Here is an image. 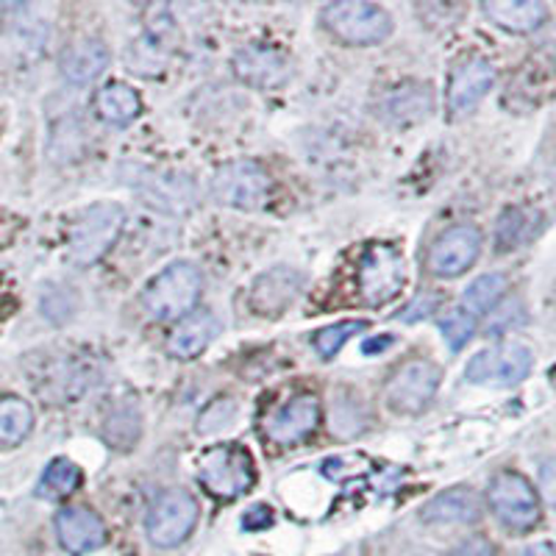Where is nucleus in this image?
Here are the masks:
<instances>
[{
  "label": "nucleus",
  "instance_id": "ddd939ff",
  "mask_svg": "<svg viewBox=\"0 0 556 556\" xmlns=\"http://www.w3.org/2000/svg\"><path fill=\"white\" fill-rule=\"evenodd\" d=\"M235 73L242 84L262 92L281 89L290 81V62L273 45H248L235 56Z\"/></svg>",
  "mask_w": 556,
  "mask_h": 556
},
{
  "label": "nucleus",
  "instance_id": "c85d7f7f",
  "mask_svg": "<svg viewBox=\"0 0 556 556\" xmlns=\"http://www.w3.org/2000/svg\"><path fill=\"white\" fill-rule=\"evenodd\" d=\"M365 329H367L365 320H342V323H334V326H329V329H320L315 334L317 354H320L323 359H331V356L340 354V348L345 345L356 331H365Z\"/></svg>",
  "mask_w": 556,
  "mask_h": 556
},
{
  "label": "nucleus",
  "instance_id": "f8f14e48",
  "mask_svg": "<svg viewBox=\"0 0 556 556\" xmlns=\"http://www.w3.org/2000/svg\"><path fill=\"white\" fill-rule=\"evenodd\" d=\"M481 253V231L476 226H454L440 235L426 256V267L437 278H456L468 270Z\"/></svg>",
  "mask_w": 556,
  "mask_h": 556
},
{
  "label": "nucleus",
  "instance_id": "9b49d317",
  "mask_svg": "<svg viewBox=\"0 0 556 556\" xmlns=\"http://www.w3.org/2000/svg\"><path fill=\"white\" fill-rule=\"evenodd\" d=\"M531 351L518 342L479 351L465 367V379L479 387H515L531 374Z\"/></svg>",
  "mask_w": 556,
  "mask_h": 556
},
{
  "label": "nucleus",
  "instance_id": "dca6fc26",
  "mask_svg": "<svg viewBox=\"0 0 556 556\" xmlns=\"http://www.w3.org/2000/svg\"><path fill=\"white\" fill-rule=\"evenodd\" d=\"M493 81L495 70L486 59L470 56L465 59V62L456 64L448 81V112L454 114V117L473 112L481 103V98L490 92Z\"/></svg>",
  "mask_w": 556,
  "mask_h": 556
},
{
  "label": "nucleus",
  "instance_id": "c756f323",
  "mask_svg": "<svg viewBox=\"0 0 556 556\" xmlns=\"http://www.w3.org/2000/svg\"><path fill=\"white\" fill-rule=\"evenodd\" d=\"M476 323L479 320H476L468 309L454 306V309H448L443 317H440V331H443L445 342H448L454 351H459V348L468 345L470 337H473Z\"/></svg>",
  "mask_w": 556,
  "mask_h": 556
},
{
  "label": "nucleus",
  "instance_id": "423d86ee",
  "mask_svg": "<svg viewBox=\"0 0 556 556\" xmlns=\"http://www.w3.org/2000/svg\"><path fill=\"white\" fill-rule=\"evenodd\" d=\"M404 287V260L392 245L376 242L356 262V290L367 306H384Z\"/></svg>",
  "mask_w": 556,
  "mask_h": 556
},
{
  "label": "nucleus",
  "instance_id": "5701e85b",
  "mask_svg": "<svg viewBox=\"0 0 556 556\" xmlns=\"http://www.w3.org/2000/svg\"><path fill=\"white\" fill-rule=\"evenodd\" d=\"M34 429V409L28 401L17 395L0 399V445H20Z\"/></svg>",
  "mask_w": 556,
  "mask_h": 556
},
{
  "label": "nucleus",
  "instance_id": "f03ea898",
  "mask_svg": "<svg viewBox=\"0 0 556 556\" xmlns=\"http://www.w3.org/2000/svg\"><path fill=\"white\" fill-rule=\"evenodd\" d=\"M126 215L117 203H96L73 220L67 235V260L76 267L101 262L123 231Z\"/></svg>",
  "mask_w": 556,
  "mask_h": 556
},
{
  "label": "nucleus",
  "instance_id": "20e7f679",
  "mask_svg": "<svg viewBox=\"0 0 556 556\" xmlns=\"http://www.w3.org/2000/svg\"><path fill=\"white\" fill-rule=\"evenodd\" d=\"M323 28L345 45H379L390 37L392 20L376 3L365 0H340L329 3L320 14Z\"/></svg>",
  "mask_w": 556,
  "mask_h": 556
},
{
  "label": "nucleus",
  "instance_id": "9d476101",
  "mask_svg": "<svg viewBox=\"0 0 556 556\" xmlns=\"http://www.w3.org/2000/svg\"><path fill=\"white\" fill-rule=\"evenodd\" d=\"M34 387L51 404H73L92 387V362L84 354L51 356L34 374Z\"/></svg>",
  "mask_w": 556,
  "mask_h": 556
},
{
  "label": "nucleus",
  "instance_id": "aec40b11",
  "mask_svg": "<svg viewBox=\"0 0 556 556\" xmlns=\"http://www.w3.org/2000/svg\"><path fill=\"white\" fill-rule=\"evenodd\" d=\"M62 76L73 84H89L109 67V48L101 39H76L62 53Z\"/></svg>",
  "mask_w": 556,
  "mask_h": 556
},
{
  "label": "nucleus",
  "instance_id": "cd10ccee",
  "mask_svg": "<svg viewBox=\"0 0 556 556\" xmlns=\"http://www.w3.org/2000/svg\"><path fill=\"white\" fill-rule=\"evenodd\" d=\"M390 109L399 121H420V117H426L431 109V92L429 87H399V92L390 98Z\"/></svg>",
  "mask_w": 556,
  "mask_h": 556
},
{
  "label": "nucleus",
  "instance_id": "4be33fe9",
  "mask_svg": "<svg viewBox=\"0 0 556 556\" xmlns=\"http://www.w3.org/2000/svg\"><path fill=\"white\" fill-rule=\"evenodd\" d=\"M92 106H96L98 117L103 123H112V126H128L142 112V101H139L137 89L121 81H112L98 89L96 98H92Z\"/></svg>",
  "mask_w": 556,
  "mask_h": 556
},
{
  "label": "nucleus",
  "instance_id": "6ab92c4d",
  "mask_svg": "<svg viewBox=\"0 0 556 556\" xmlns=\"http://www.w3.org/2000/svg\"><path fill=\"white\" fill-rule=\"evenodd\" d=\"M481 518V498L470 486H454L437 498H431L424 509V520L429 526H468Z\"/></svg>",
  "mask_w": 556,
  "mask_h": 556
},
{
  "label": "nucleus",
  "instance_id": "7ed1b4c3",
  "mask_svg": "<svg viewBox=\"0 0 556 556\" xmlns=\"http://www.w3.org/2000/svg\"><path fill=\"white\" fill-rule=\"evenodd\" d=\"M203 278L201 270L190 262H176V265L165 267L156 278H151V285L146 287L142 304H146L148 315L156 320H181L195 309L201 301Z\"/></svg>",
  "mask_w": 556,
  "mask_h": 556
},
{
  "label": "nucleus",
  "instance_id": "6e6552de",
  "mask_svg": "<svg viewBox=\"0 0 556 556\" xmlns=\"http://www.w3.org/2000/svg\"><path fill=\"white\" fill-rule=\"evenodd\" d=\"M440 367L429 359H409L395 367L384 384V401L395 415H420L434 401Z\"/></svg>",
  "mask_w": 556,
  "mask_h": 556
},
{
  "label": "nucleus",
  "instance_id": "1a4fd4ad",
  "mask_svg": "<svg viewBox=\"0 0 556 556\" xmlns=\"http://www.w3.org/2000/svg\"><path fill=\"white\" fill-rule=\"evenodd\" d=\"M198 501L187 490H167L151 504L146 529L159 548H176L190 538L198 523Z\"/></svg>",
  "mask_w": 556,
  "mask_h": 556
},
{
  "label": "nucleus",
  "instance_id": "0eeeda50",
  "mask_svg": "<svg viewBox=\"0 0 556 556\" xmlns=\"http://www.w3.org/2000/svg\"><path fill=\"white\" fill-rule=\"evenodd\" d=\"M490 509L509 531H531L543 515L534 484L515 470H501L490 481Z\"/></svg>",
  "mask_w": 556,
  "mask_h": 556
},
{
  "label": "nucleus",
  "instance_id": "4468645a",
  "mask_svg": "<svg viewBox=\"0 0 556 556\" xmlns=\"http://www.w3.org/2000/svg\"><path fill=\"white\" fill-rule=\"evenodd\" d=\"M59 543L67 554L84 556L106 545L109 531L101 515L92 513L89 506H64L56 513Z\"/></svg>",
  "mask_w": 556,
  "mask_h": 556
},
{
  "label": "nucleus",
  "instance_id": "b1692460",
  "mask_svg": "<svg viewBox=\"0 0 556 556\" xmlns=\"http://www.w3.org/2000/svg\"><path fill=\"white\" fill-rule=\"evenodd\" d=\"M506 290H509V278H506L504 273H486V276H479L473 285L465 290L459 306L462 309H468L470 315L479 320L484 312H490L495 304H498Z\"/></svg>",
  "mask_w": 556,
  "mask_h": 556
},
{
  "label": "nucleus",
  "instance_id": "f704fd0d",
  "mask_svg": "<svg viewBox=\"0 0 556 556\" xmlns=\"http://www.w3.org/2000/svg\"><path fill=\"white\" fill-rule=\"evenodd\" d=\"M526 556H554V545L540 543V545H534V548L526 551Z\"/></svg>",
  "mask_w": 556,
  "mask_h": 556
},
{
  "label": "nucleus",
  "instance_id": "7c9ffc66",
  "mask_svg": "<svg viewBox=\"0 0 556 556\" xmlns=\"http://www.w3.org/2000/svg\"><path fill=\"white\" fill-rule=\"evenodd\" d=\"M437 304H440V295H434V292H424V295H417L415 301L401 312V320L415 323L420 320V317H429L431 312L437 309Z\"/></svg>",
  "mask_w": 556,
  "mask_h": 556
},
{
  "label": "nucleus",
  "instance_id": "bb28decb",
  "mask_svg": "<svg viewBox=\"0 0 556 556\" xmlns=\"http://www.w3.org/2000/svg\"><path fill=\"white\" fill-rule=\"evenodd\" d=\"M139 415L134 409H117L112 412V417L106 420V429H103V437H106V443L114 445V448L128 451L134 448V443L139 440Z\"/></svg>",
  "mask_w": 556,
  "mask_h": 556
},
{
  "label": "nucleus",
  "instance_id": "a211bd4d",
  "mask_svg": "<svg viewBox=\"0 0 556 556\" xmlns=\"http://www.w3.org/2000/svg\"><path fill=\"white\" fill-rule=\"evenodd\" d=\"M481 12L490 23L513 34L538 31L548 20V9L543 0H484Z\"/></svg>",
  "mask_w": 556,
  "mask_h": 556
},
{
  "label": "nucleus",
  "instance_id": "2f4dec72",
  "mask_svg": "<svg viewBox=\"0 0 556 556\" xmlns=\"http://www.w3.org/2000/svg\"><path fill=\"white\" fill-rule=\"evenodd\" d=\"M270 523H273V509L267 504L251 506V509L245 513V518H242V529H248V531L267 529Z\"/></svg>",
  "mask_w": 556,
  "mask_h": 556
},
{
  "label": "nucleus",
  "instance_id": "39448f33",
  "mask_svg": "<svg viewBox=\"0 0 556 556\" xmlns=\"http://www.w3.org/2000/svg\"><path fill=\"white\" fill-rule=\"evenodd\" d=\"M212 195L217 203L242 212H256L267 206L273 195V178L262 165L251 159L228 162L212 178Z\"/></svg>",
  "mask_w": 556,
  "mask_h": 556
},
{
  "label": "nucleus",
  "instance_id": "412c9836",
  "mask_svg": "<svg viewBox=\"0 0 556 556\" xmlns=\"http://www.w3.org/2000/svg\"><path fill=\"white\" fill-rule=\"evenodd\" d=\"M217 320L212 312H192V315L181 317L170 337H167V351L176 359H195L208 348V342L215 340Z\"/></svg>",
  "mask_w": 556,
  "mask_h": 556
},
{
  "label": "nucleus",
  "instance_id": "72a5a7b5",
  "mask_svg": "<svg viewBox=\"0 0 556 556\" xmlns=\"http://www.w3.org/2000/svg\"><path fill=\"white\" fill-rule=\"evenodd\" d=\"M390 342H392V337H381V340H367L365 345H362V351H365V354H374V351H384Z\"/></svg>",
  "mask_w": 556,
  "mask_h": 556
},
{
  "label": "nucleus",
  "instance_id": "a878e982",
  "mask_svg": "<svg viewBox=\"0 0 556 556\" xmlns=\"http://www.w3.org/2000/svg\"><path fill=\"white\" fill-rule=\"evenodd\" d=\"M81 468H78L76 462L64 459V456H59V459H53L48 468H45L42 479H39V495L42 498H67V495H73L81 486Z\"/></svg>",
  "mask_w": 556,
  "mask_h": 556
},
{
  "label": "nucleus",
  "instance_id": "2eb2a0df",
  "mask_svg": "<svg viewBox=\"0 0 556 556\" xmlns=\"http://www.w3.org/2000/svg\"><path fill=\"white\" fill-rule=\"evenodd\" d=\"M317 424H320V401L304 392V395H295L290 404L281 406L267 420L265 434L276 445H295L309 434H315Z\"/></svg>",
  "mask_w": 556,
  "mask_h": 556
},
{
  "label": "nucleus",
  "instance_id": "473e14b6",
  "mask_svg": "<svg viewBox=\"0 0 556 556\" xmlns=\"http://www.w3.org/2000/svg\"><path fill=\"white\" fill-rule=\"evenodd\" d=\"M451 556H495V545L484 538H470L451 551Z\"/></svg>",
  "mask_w": 556,
  "mask_h": 556
},
{
  "label": "nucleus",
  "instance_id": "393cba45",
  "mask_svg": "<svg viewBox=\"0 0 556 556\" xmlns=\"http://www.w3.org/2000/svg\"><path fill=\"white\" fill-rule=\"evenodd\" d=\"M538 215L529 208H506L498 220V231H495V245L501 253L515 251V248L526 245L538 231Z\"/></svg>",
  "mask_w": 556,
  "mask_h": 556
},
{
  "label": "nucleus",
  "instance_id": "f3484780",
  "mask_svg": "<svg viewBox=\"0 0 556 556\" xmlns=\"http://www.w3.org/2000/svg\"><path fill=\"white\" fill-rule=\"evenodd\" d=\"M304 287V276L292 267H273L262 273L251 287V309L256 315H281L292 304Z\"/></svg>",
  "mask_w": 556,
  "mask_h": 556
},
{
  "label": "nucleus",
  "instance_id": "f257e3e1",
  "mask_svg": "<svg viewBox=\"0 0 556 556\" xmlns=\"http://www.w3.org/2000/svg\"><path fill=\"white\" fill-rule=\"evenodd\" d=\"M198 481L215 498H240L256 481V465H253L251 451L240 443L212 445L198 459Z\"/></svg>",
  "mask_w": 556,
  "mask_h": 556
}]
</instances>
